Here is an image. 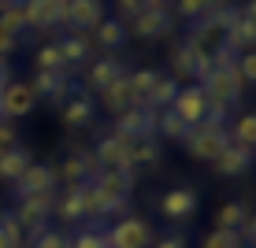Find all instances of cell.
<instances>
[{
  "label": "cell",
  "mask_w": 256,
  "mask_h": 248,
  "mask_svg": "<svg viewBox=\"0 0 256 248\" xmlns=\"http://www.w3.org/2000/svg\"><path fill=\"white\" fill-rule=\"evenodd\" d=\"M96 200H100V219L122 215L130 204V193H134V174L130 171H100L93 178Z\"/></svg>",
  "instance_id": "1"
},
{
  "label": "cell",
  "mask_w": 256,
  "mask_h": 248,
  "mask_svg": "<svg viewBox=\"0 0 256 248\" xmlns=\"http://www.w3.org/2000/svg\"><path fill=\"white\" fill-rule=\"evenodd\" d=\"M52 215H60L64 223H78V219H100V200H96L93 182L64 185V193H56V208H52Z\"/></svg>",
  "instance_id": "2"
},
{
  "label": "cell",
  "mask_w": 256,
  "mask_h": 248,
  "mask_svg": "<svg viewBox=\"0 0 256 248\" xmlns=\"http://www.w3.org/2000/svg\"><path fill=\"white\" fill-rule=\"evenodd\" d=\"M182 145H186V152H190L193 159H200V163H212V159H216L226 145H230V134H226L223 122H208V119H200L197 126L190 130V137L182 141Z\"/></svg>",
  "instance_id": "3"
},
{
  "label": "cell",
  "mask_w": 256,
  "mask_h": 248,
  "mask_svg": "<svg viewBox=\"0 0 256 248\" xmlns=\"http://www.w3.org/2000/svg\"><path fill=\"white\" fill-rule=\"evenodd\" d=\"M52 208H56V193H38V197H19V208H15L12 215L19 219L22 234L34 241L38 234H45V230H48Z\"/></svg>",
  "instance_id": "4"
},
{
  "label": "cell",
  "mask_w": 256,
  "mask_h": 248,
  "mask_svg": "<svg viewBox=\"0 0 256 248\" xmlns=\"http://www.w3.org/2000/svg\"><path fill=\"white\" fill-rule=\"evenodd\" d=\"M200 89H204L208 104H216V108H223V111H234L238 104H242L245 82L238 78V70H212L204 82H200Z\"/></svg>",
  "instance_id": "5"
},
{
  "label": "cell",
  "mask_w": 256,
  "mask_h": 248,
  "mask_svg": "<svg viewBox=\"0 0 256 248\" xmlns=\"http://www.w3.org/2000/svg\"><path fill=\"white\" fill-rule=\"evenodd\" d=\"M104 241H108V248H148L156 241V234H152V223H148V219L126 215V219H119L116 226L104 230Z\"/></svg>",
  "instance_id": "6"
},
{
  "label": "cell",
  "mask_w": 256,
  "mask_h": 248,
  "mask_svg": "<svg viewBox=\"0 0 256 248\" xmlns=\"http://www.w3.org/2000/svg\"><path fill=\"white\" fill-rule=\"evenodd\" d=\"M171 26H174L171 7L152 4V7H145V11L138 15V19H130L126 30L134 33V37H141V41H156V37H167V33H171Z\"/></svg>",
  "instance_id": "7"
},
{
  "label": "cell",
  "mask_w": 256,
  "mask_h": 248,
  "mask_svg": "<svg viewBox=\"0 0 256 248\" xmlns=\"http://www.w3.org/2000/svg\"><path fill=\"white\" fill-rule=\"evenodd\" d=\"M12 185H15V200H19V197H38V193H56L60 178H56V167H48V163H30Z\"/></svg>",
  "instance_id": "8"
},
{
  "label": "cell",
  "mask_w": 256,
  "mask_h": 248,
  "mask_svg": "<svg viewBox=\"0 0 256 248\" xmlns=\"http://www.w3.org/2000/svg\"><path fill=\"white\" fill-rule=\"evenodd\" d=\"M116 134H122L126 141H141V137H156V111L148 108H126L122 115H116Z\"/></svg>",
  "instance_id": "9"
},
{
  "label": "cell",
  "mask_w": 256,
  "mask_h": 248,
  "mask_svg": "<svg viewBox=\"0 0 256 248\" xmlns=\"http://www.w3.org/2000/svg\"><path fill=\"white\" fill-rule=\"evenodd\" d=\"M0 108H4V119H26L38 108V96H34L30 82H8L0 89Z\"/></svg>",
  "instance_id": "10"
},
{
  "label": "cell",
  "mask_w": 256,
  "mask_h": 248,
  "mask_svg": "<svg viewBox=\"0 0 256 248\" xmlns=\"http://www.w3.org/2000/svg\"><path fill=\"white\" fill-rule=\"evenodd\" d=\"M204 108H208V96L200 85H178V93H174L171 100V111L178 115L186 126H197L200 119H204Z\"/></svg>",
  "instance_id": "11"
},
{
  "label": "cell",
  "mask_w": 256,
  "mask_h": 248,
  "mask_svg": "<svg viewBox=\"0 0 256 248\" xmlns=\"http://www.w3.org/2000/svg\"><path fill=\"white\" fill-rule=\"evenodd\" d=\"M26 26L38 30L67 26V0H26Z\"/></svg>",
  "instance_id": "12"
},
{
  "label": "cell",
  "mask_w": 256,
  "mask_h": 248,
  "mask_svg": "<svg viewBox=\"0 0 256 248\" xmlns=\"http://www.w3.org/2000/svg\"><path fill=\"white\" fill-rule=\"evenodd\" d=\"M126 148H130V141L112 130V134H104L100 141H96L93 159H96L100 171H126Z\"/></svg>",
  "instance_id": "13"
},
{
  "label": "cell",
  "mask_w": 256,
  "mask_h": 248,
  "mask_svg": "<svg viewBox=\"0 0 256 248\" xmlns=\"http://www.w3.org/2000/svg\"><path fill=\"white\" fill-rule=\"evenodd\" d=\"M30 89H34V96H45L52 104H64L70 96V89H74V82L67 78V70H38L34 82H30Z\"/></svg>",
  "instance_id": "14"
},
{
  "label": "cell",
  "mask_w": 256,
  "mask_h": 248,
  "mask_svg": "<svg viewBox=\"0 0 256 248\" xmlns=\"http://www.w3.org/2000/svg\"><path fill=\"white\" fill-rule=\"evenodd\" d=\"M96 174H100V167H96L93 152H74V156H67L64 163L56 167V178L64 182V185H82V182H93Z\"/></svg>",
  "instance_id": "15"
},
{
  "label": "cell",
  "mask_w": 256,
  "mask_h": 248,
  "mask_svg": "<svg viewBox=\"0 0 256 248\" xmlns=\"http://www.w3.org/2000/svg\"><path fill=\"white\" fill-rule=\"evenodd\" d=\"M197 211V193L190 185H178V189H167L160 197V215L167 223H178V219H190Z\"/></svg>",
  "instance_id": "16"
},
{
  "label": "cell",
  "mask_w": 256,
  "mask_h": 248,
  "mask_svg": "<svg viewBox=\"0 0 256 248\" xmlns=\"http://www.w3.org/2000/svg\"><path fill=\"white\" fill-rule=\"evenodd\" d=\"M100 19H104V4H100V0H67V26L74 33L96 30Z\"/></svg>",
  "instance_id": "17"
},
{
  "label": "cell",
  "mask_w": 256,
  "mask_h": 248,
  "mask_svg": "<svg viewBox=\"0 0 256 248\" xmlns=\"http://www.w3.org/2000/svg\"><path fill=\"white\" fill-rule=\"evenodd\" d=\"M212 167H216V174H223V178H238V174H245L252 167V148H242V145H226L223 152L212 159Z\"/></svg>",
  "instance_id": "18"
},
{
  "label": "cell",
  "mask_w": 256,
  "mask_h": 248,
  "mask_svg": "<svg viewBox=\"0 0 256 248\" xmlns=\"http://www.w3.org/2000/svg\"><path fill=\"white\" fill-rule=\"evenodd\" d=\"M56 48H60V59H64V70H67V67H82L86 59L93 56L90 33H67V37L56 41Z\"/></svg>",
  "instance_id": "19"
},
{
  "label": "cell",
  "mask_w": 256,
  "mask_h": 248,
  "mask_svg": "<svg viewBox=\"0 0 256 248\" xmlns=\"http://www.w3.org/2000/svg\"><path fill=\"white\" fill-rule=\"evenodd\" d=\"M160 156H164V148H160V141H156V137L130 141V148H126V171L134 174V171H141V167H156V163H160Z\"/></svg>",
  "instance_id": "20"
},
{
  "label": "cell",
  "mask_w": 256,
  "mask_h": 248,
  "mask_svg": "<svg viewBox=\"0 0 256 248\" xmlns=\"http://www.w3.org/2000/svg\"><path fill=\"white\" fill-rule=\"evenodd\" d=\"M100 104H104V111H108L112 119L122 115L126 108H134V93H130V85H126V74L116 78L108 89H100Z\"/></svg>",
  "instance_id": "21"
},
{
  "label": "cell",
  "mask_w": 256,
  "mask_h": 248,
  "mask_svg": "<svg viewBox=\"0 0 256 248\" xmlns=\"http://www.w3.org/2000/svg\"><path fill=\"white\" fill-rule=\"evenodd\" d=\"M93 33H96V48H104V52H119L130 37V30H126L122 19H100Z\"/></svg>",
  "instance_id": "22"
},
{
  "label": "cell",
  "mask_w": 256,
  "mask_h": 248,
  "mask_svg": "<svg viewBox=\"0 0 256 248\" xmlns=\"http://www.w3.org/2000/svg\"><path fill=\"white\" fill-rule=\"evenodd\" d=\"M70 93H74V96L64 100V122H67V126H74V130L78 126H90V122H93V100L86 96V89H78V85Z\"/></svg>",
  "instance_id": "23"
},
{
  "label": "cell",
  "mask_w": 256,
  "mask_h": 248,
  "mask_svg": "<svg viewBox=\"0 0 256 248\" xmlns=\"http://www.w3.org/2000/svg\"><path fill=\"white\" fill-rule=\"evenodd\" d=\"M116 78H122V63L108 56V59H96V63L90 67V74H86V85L100 93V89H108V85L116 82Z\"/></svg>",
  "instance_id": "24"
},
{
  "label": "cell",
  "mask_w": 256,
  "mask_h": 248,
  "mask_svg": "<svg viewBox=\"0 0 256 248\" xmlns=\"http://www.w3.org/2000/svg\"><path fill=\"white\" fill-rule=\"evenodd\" d=\"M190 130H193V126H186V122H182L171 108H167V111H156V137H164V141H178V145H182V141L190 137Z\"/></svg>",
  "instance_id": "25"
},
{
  "label": "cell",
  "mask_w": 256,
  "mask_h": 248,
  "mask_svg": "<svg viewBox=\"0 0 256 248\" xmlns=\"http://www.w3.org/2000/svg\"><path fill=\"white\" fill-rule=\"evenodd\" d=\"M174 93H178V82H174L171 74H160V82L148 89V96H145V108L148 111H167L171 108V100H174Z\"/></svg>",
  "instance_id": "26"
},
{
  "label": "cell",
  "mask_w": 256,
  "mask_h": 248,
  "mask_svg": "<svg viewBox=\"0 0 256 248\" xmlns=\"http://www.w3.org/2000/svg\"><path fill=\"white\" fill-rule=\"evenodd\" d=\"M0 30L15 37L26 30V0H0Z\"/></svg>",
  "instance_id": "27"
},
{
  "label": "cell",
  "mask_w": 256,
  "mask_h": 248,
  "mask_svg": "<svg viewBox=\"0 0 256 248\" xmlns=\"http://www.w3.org/2000/svg\"><path fill=\"white\" fill-rule=\"evenodd\" d=\"M30 163H34L30 152H26V148H19V145L8 148V152H0V182H15Z\"/></svg>",
  "instance_id": "28"
},
{
  "label": "cell",
  "mask_w": 256,
  "mask_h": 248,
  "mask_svg": "<svg viewBox=\"0 0 256 248\" xmlns=\"http://www.w3.org/2000/svg\"><path fill=\"white\" fill-rule=\"evenodd\" d=\"M252 45H256V22H238L234 30H226V37H223V48H230L234 56L252 52Z\"/></svg>",
  "instance_id": "29"
},
{
  "label": "cell",
  "mask_w": 256,
  "mask_h": 248,
  "mask_svg": "<svg viewBox=\"0 0 256 248\" xmlns=\"http://www.w3.org/2000/svg\"><path fill=\"white\" fill-rule=\"evenodd\" d=\"M156 82H160V70H152V67H141L134 74H126V85H130V93H134V108H145V96Z\"/></svg>",
  "instance_id": "30"
},
{
  "label": "cell",
  "mask_w": 256,
  "mask_h": 248,
  "mask_svg": "<svg viewBox=\"0 0 256 248\" xmlns=\"http://www.w3.org/2000/svg\"><path fill=\"white\" fill-rule=\"evenodd\" d=\"M167 59H171V70H174V82H190L193 74V52L186 48V41H171V48H167Z\"/></svg>",
  "instance_id": "31"
},
{
  "label": "cell",
  "mask_w": 256,
  "mask_h": 248,
  "mask_svg": "<svg viewBox=\"0 0 256 248\" xmlns=\"http://www.w3.org/2000/svg\"><path fill=\"white\" fill-rule=\"evenodd\" d=\"M245 215H249V208H245L242 200H226L223 208H219V215H216V230H230V234H238L245 223Z\"/></svg>",
  "instance_id": "32"
},
{
  "label": "cell",
  "mask_w": 256,
  "mask_h": 248,
  "mask_svg": "<svg viewBox=\"0 0 256 248\" xmlns=\"http://www.w3.org/2000/svg\"><path fill=\"white\" fill-rule=\"evenodd\" d=\"M223 0H174V11L171 15H178V19H204V15L212 11V7H219Z\"/></svg>",
  "instance_id": "33"
},
{
  "label": "cell",
  "mask_w": 256,
  "mask_h": 248,
  "mask_svg": "<svg viewBox=\"0 0 256 248\" xmlns=\"http://www.w3.org/2000/svg\"><path fill=\"white\" fill-rule=\"evenodd\" d=\"M226 134H230L234 145L252 148V145H256V119H252V115H242V119H238L234 126H226Z\"/></svg>",
  "instance_id": "34"
},
{
  "label": "cell",
  "mask_w": 256,
  "mask_h": 248,
  "mask_svg": "<svg viewBox=\"0 0 256 248\" xmlns=\"http://www.w3.org/2000/svg\"><path fill=\"white\" fill-rule=\"evenodd\" d=\"M200 248H242V237L230 234V230H212V234L200 237Z\"/></svg>",
  "instance_id": "35"
},
{
  "label": "cell",
  "mask_w": 256,
  "mask_h": 248,
  "mask_svg": "<svg viewBox=\"0 0 256 248\" xmlns=\"http://www.w3.org/2000/svg\"><path fill=\"white\" fill-rule=\"evenodd\" d=\"M34 63H38V70H64V59H60L56 41H52V45H41L38 56H34Z\"/></svg>",
  "instance_id": "36"
},
{
  "label": "cell",
  "mask_w": 256,
  "mask_h": 248,
  "mask_svg": "<svg viewBox=\"0 0 256 248\" xmlns=\"http://www.w3.org/2000/svg\"><path fill=\"white\" fill-rule=\"evenodd\" d=\"M70 248H108L104 230H78V234L70 237Z\"/></svg>",
  "instance_id": "37"
},
{
  "label": "cell",
  "mask_w": 256,
  "mask_h": 248,
  "mask_svg": "<svg viewBox=\"0 0 256 248\" xmlns=\"http://www.w3.org/2000/svg\"><path fill=\"white\" fill-rule=\"evenodd\" d=\"M34 248H70V234H64V230H45V234L34 237Z\"/></svg>",
  "instance_id": "38"
},
{
  "label": "cell",
  "mask_w": 256,
  "mask_h": 248,
  "mask_svg": "<svg viewBox=\"0 0 256 248\" xmlns=\"http://www.w3.org/2000/svg\"><path fill=\"white\" fill-rule=\"evenodd\" d=\"M145 7H152V0H116V11H119V19H122V22L138 19Z\"/></svg>",
  "instance_id": "39"
},
{
  "label": "cell",
  "mask_w": 256,
  "mask_h": 248,
  "mask_svg": "<svg viewBox=\"0 0 256 248\" xmlns=\"http://www.w3.org/2000/svg\"><path fill=\"white\" fill-rule=\"evenodd\" d=\"M0 226H4V234L12 237L19 248H26V234H22V226H19V219L12 215V211H0Z\"/></svg>",
  "instance_id": "40"
},
{
  "label": "cell",
  "mask_w": 256,
  "mask_h": 248,
  "mask_svg": "<svg viewBox=\"0 0 256 248\" xmlns=\"http://www.w3.org/2000/svg\"><path fill=\"white\" fill-rule=\"evenodd\" d=\"M234 70H238V78H242L245 85H252V82H256V56H252V52H242Z\"/></svg>",
  "instance_id": "41"
},
{
  "label": "cell",
  "mask_w": 256,
  "mask_h": 248,
  "mask_svg": "<svg viewBox=\"0 0 256 248\" xmlns=\"http://www.w3.org/2000/svg\"><path fill=\"white\" fill-rule=\"evenodd\" d=\"M212 74V56H200V52H193V74H190V82H204V78Z\"/></svg>",
  "instance_id": "42"
},
{
  "label": "cell",
  "mask_w": 256,
  "mask_h": 248,
  "mask_svg": "<svg viewBox=\"0 0 256 248\" xmlns=\"http://www.w3.org/2000/svg\"><path fill=\"white\" fill-rule=\"evenodd\" d=\"M15 48H19V37H15V33H8V30H0V59H8Z\"/></svg>",
  "instance_id": "43"
},
{
  "label": "cell",
  "mask_w": 256,
  "mask_h": 248,
  "mask_svg": "<svg viewBox=\"0 0 256 248\" xmlns=\"http://www.w3.org/2000/svg\"><path fill=\"white\" fill-rule=\"evenodd\" d=\"M15 141H19V134H15V126H8V122H0V152H8V148H15Z\"/></svg>",
  "instance_id": "44"
},
{
  "label": "cell",
  "mask_w": 256,
  "mask_h": 248,
  "mask_svg": "<svg viewBox=\"0 0 256 248\" xmlns=\"http://www.w3.org/2000/svg\"><path fill=\"white\" fill-rule=\"evenodd\" d=\"M156 248H186V237L182 234H164V237H156Z\"/></svg>",
  "instance_id": "45"
},
{
  "label": "cell",
  "mask_w": 256,
  "mask_h": 248,
  "mask_svg": "<svg viewBox=\"0 0 256 248\" xmlns=\"http://www.w3.org/2000/svg\"><path fill=\"white\" fill-rule=\"evenodd\" d=\"M12 82V70H8V59H0V89Z\"/></svg>",
  "instance_id": "46"
},
{
  "label": "cell",
  "mask_w": 256,
  "mask_h": 248,
  "mask_svg": "<svg viewBox=\"0 0 256 248\" xmlns=\"http://www.w3.org/2000/svg\"><path fill=\"white\" fill-rule=\"evenodd\" d=\"M0 248H19V245H15V241H12V237H8V234H4V226H0Z\"/></svg>",
  "instance_id": "47"
},
{
  "label": "cell",
  "mask_w": 256,
  "mask_h": 248,
  "mask_svg": "<svg viewBox=\"0 0 256 248\" xmlns=\"http://www.w3.org/2000/svg\"><path fill=\"white\" fill-rule=\"evenodd\" d=\"M152 4H164V7H171V4H174V0H152Z\"/></svg>",
  "instance_id": "48"
},
{
  "label": "cell",
  "mask_w": 256,
  "mask_h": 248,
  "mask_svg": "<svg viewBox=\"0 0 256 248\" xmlns=\"http://www.w3.org/2000/svg\"><path fill=\"white\" fill-rule=\"evenodd\" d=\"M0 119H4V108H0Z\"/></svg>",
  "instance_id": "49"
}]
</instances>
